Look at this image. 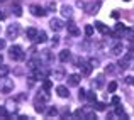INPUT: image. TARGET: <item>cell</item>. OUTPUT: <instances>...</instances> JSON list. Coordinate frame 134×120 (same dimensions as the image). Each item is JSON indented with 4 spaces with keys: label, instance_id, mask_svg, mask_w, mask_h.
<instances>
[{
    "label": "cell",
    "instance_id": "6da1fadb",
    "mask_svg": "<svg viewBox=\"0 0 134 120\" xmlns=\"http://www.w3.org/2000/svg\"><path fill=\"white\" fill-rule=\"evenodd\" d=\"M0 91L3 95H9L10 91H14V81L9 80L7 76H0Z\"/></svg>",
    "mask_w": 134,
    "mask_h": 120
},
{
    "label": "cell",
    "instance_id": "7a4b0ae2",
    "mask_svg": "<svg viewBox=\"0 0 134 120\" xmlns=\"http://www.w3.org/2000/svg\"><path fill=\"white\" fill-rule=\"evenodd\" d=\"M9 56L12 59H15V61H22L26 54H24V51H22L20 46H12V47L9 49Z\"/></svg>",
    "mask_w": 134,
    "mask_h": 120
},
{
    "label": "cell",
    "instance_id": "3957f363",
    "mask_svg": "<svg viewBox=\"0 0 134 120\" xmlns=\"http://www.w3.org/2000/svg\"><path fill=\"white\" fill-rule=\"evenodd\" d=\"M19 32H20L19 24H10V26L7 27V37H9V39H15V37L19 36Z\"/></svg>",
    "mask_w": 134,
    "mask_h": 120
},
{
    "label": "cell",
    "instance_id": "277c9868",
    "mask_svg": "<svg viewBox=\"0 0 134 120\" xmlns=\"http://www.w3.org/2000/svg\"><path fill=\"white\" fill-rule=\"evenodd\" d=\"M31 14H32L34 17H44L46 14H48V10L43 9V7H39V5H31Z\"/></svg>",
    "mask_w": 134,
    "mask_h": 120
},
{
    "label": "cell",
    "instance_id": "5b68a950",
    "mask_svg": "<svg viewBox=\"0 0 134 120\" xmlns=\"http://www.w3.org/2000/svg\"><path fill=\"white\" fill-rule=\"evenodd\" d=\"M100 7H102V2H100V0H97V2H92V3H88V5H85V9H87V12H88V14H97Z\"/></svg>",
    "mask_w": 134,
    "mask_h": 120
},
{
    "label": "cell",
    "instance_id": "8992f818",
    "mask_svg": "<svg viewBox=\"0 0 134 120\" xmlns=\"http://www.w3.org/2000/svg\"><path fill=\"white\" fill-rule=\"evenodd\" d=\"M66 29H68V32L71 34L73 37H78V36H80V29L76 27V24H75V22H71V20L68 22V26H66Z\"/></svg>",
    "mask_w": 134,
    "mask_h": 120
},
{
    "label": "cell",
    "instance_id": "52a82bcc",
    "mask_svg": "<svg viewBox=\"0 0 134 120\" xmlns=\"http://www.w3.org/2000/svg\"><path fill=\"white\" fill-rule=\"evenodd\" d=\"M49 27H51L54 32H58V31H61L65 26H63V22H61L59 19H51V22H49Z\"/></svg>",
    "mask_w": 134,
    "mask_h": 120
},
{
    "label": "cell",
    "instance_id": "ba28073f",
    "mask_svg": "<svg viewBox=\"0 0 134 120\" xmlns=\"http://www.w3.org/2000/svg\"><path fill=\"white\" fill-rule=\"evenodd\" d=\"M36 100L37 101H44V103H46V101H49V90H44V88H43V90L37 93Z\"/></svg>",
    "mask_w": 134,
    "mask_h": 120
},
{
    "label": "cell",
    "instance_id": "9c48e42d",
    "mask_svg": "<svg viewBox=\"0 0 134 120\" xmlns=\"http://www.w3.org/2000/svg\"><path fill=\"white\" fill-rule=\"evenodd\" d=\"M122 51H124V46H122V42H117V44H114V46L110 47V52H112L114 56H121Z\"/></svg>",
    "mask_w": 134,
    "mask_h": 120
},
{
    "label": "cell",
    "instance_id": "30bf717a",
    "mask_svg": "<svg viewBox=\"0 0 134 120\" xmlns=\"http://www.w3.org/2000/svg\"><path fill=\"white\" fill-rule=\"evenodd\" d=\"M80 80H82V76H80V75H70L68 76V85H70V86H78Z\"/></svg>",
    "mask_w": 134,
    "mask_h": 120
},
{
    "label": "cell",
    "instance_id": "8fae6325",
    "mask_svg": "<svg viewBox=\"0 0 134 120\" xmlns=\"http://www.w3.org/2000/svg\"><path fill=\"white\" fill-rule=\"evenodd\" d=\"M56 95L61 97V98H68L70 97V91H68V88H66V86H58V88H56Z\"/></svg>",
    "mask_w": 134,
    "mask_h": 120
},
{
    "label": "cell",
    "instance_id": "7c38bea8",
    "mask_svg": "<svg viewBox=\"0 0 134 120\" xmlns=\"http://www.w3.org/2000/svg\"><path fill=\"white\" fill-rule=\"evenodd\" d=\"M53 78L54 80H58V81H61V80H65L66 78V73H65V69H54V73H53Z\"/></svg>",
    "mask_w": 134,
    "mask_h": 120
},
{
    "label": "cell",
    "instance_id": "4fadbf2b",
    "mask_svg": "<svg viewBox=\"0 0 134 120\" xmlns=\"http://www.w3.org/2000/svg\"><path fill=\"white\" fill-rule=\"evenodd\" d=\"M95 29H97L100 34H109V27L105 26L104 22H100V20H98V22H95Z\"/></svg>",
    "mask_w": 134,
    "mask_h": 120
},
{
    "label": "cell",
    "instance_id": "5bb4252c",
    "mask_svg": "<svg viewBox=\"0 0 134 120\" xmlns=\"http://www.w3.org/2000/svg\"><path fill=\"white\" fill-rule=\"evenodd\" d=\"M34 110H36L37 113H44V112H46V105H44V101H37V100H36Z\"/></svg>",
    "mask_w": 134,
    "mask_h": 120
},
{
    "label": "cell",
    "instance_id": "9a60e30c",
    "mask_svg": "<svg viewBox=\"0 0 134 120\" xmlns=\"http://www.w3.org/2000/svg\"><path fill=\"white\" fill-rule=\"evenodd\" d=\"M71 14H73V9L70 5H63L61 7V15L63 17H71Z\"/></svg>",
    "mask_w": 134,
    "mask_h": 120
},
{
    "label": "cell",
    "instance_id": "2e32d148",
    "mask_svg": "<svg viewBox=\"0 0 134 120\" xmlns=\"http://www.w3.org/2000/svg\"><path fill=\"white\" fill-rule=\"evenodd\" d=\"M70 58H71V52H70L68 49H65V51H61V52H59V61L66 63V61H68Z\"/></svg>",
    "mask_w": 134,
    "mask_h": 120
},
{
    "label": "cell",
    "instance_id": "e0dca14e",
    "mask_svg": "<svg viewBox=\"0 0 134 120\" xmlns=\"http://www.w3.org/2000/svg\"><path fill=\"white\" fill-rule=\"evenodd\" d=\"M41 63H43V59H37V58H36V59H31V61L27 63V66H29L31 69H37Z\"/></svg>",
    "mask_w": 134,
    "mask_h": 120
},
{
    "label": "cell",
    "instance_id": "ac0fdd59",
    "mask_svg": "<svg viewBox=\"0 0 134 120\" xmlns=\"http://www.w3.org/2000/svg\"><path fill=\"white\" fill-rule=\"evenodd\" d=\"M36 36H37V31L34 29V27H29V29L26 31V37L27 39H36Z\"/></svg>",
    "mask_w": 134,
    "mask_h": 120
},
{
    "label": "cell",
    "instance_id": "d6986e66",
    "mask_svg": "<svg viewBox=\"0 0 134 120\" xmlns=\"http://www.w3.org/2000/svg\"><path fill=\"white\" fill-rule=\"evenodd\" d=\"M92 85H93V88H100L102 85H104V76H97V80H93L92 81Z\"/></svg>",
    "mask_w": 134,
    "mask_h": 120
},
{
    "label": "cell",
    "instance_id": "ffe728a7",
    "mask_svg": "<svg viewBox=\"0 0 134 120\" xmlns=\"http://www.w3.org/2000/svg\"><path fill=\"white\" fill-rule=\"evenodd\" d=\"M36 41H37V42H46V41H48V36H46V32H44V31L37 32V36H36Z\"/></svg>",
    "mask_w": 134,
    "mask_h": 120
},
{
    "label": "cell",
    "instance_id": "44dd1931",
    "mask_svg": "<svg viewBox=\"0 0 134 120\" xmlns=\"http://www.w3.org/2000/svg\"><path fill=\"white\" fill-rule=\"evenodd\" d=\"M83 118H87V120H93V118H97V117H95V112L83 110Z\"/></svg>",
    "mask_w": 134,
    "mask_h": 120
},
{
    "label": "cell",
    "instance_id": "7402d4cb",
    "mask_svg": "<svg viewBox=\"0 0 134 120\" xmlns=\"http://www.w3.org/2000/svg\"><path fill=\"white\" fill-rule=\"evenodd\" d=\"M87 100H88V101H92V103H93V101L95 100H97V93H95V91H87Z\"/></svg>",
    "mask_w": 134,
    "mask_h": 120
},
{
    "label": "cell",
    "instance_id": "603a6c76",
    "mask_svg": "<svg viewBox=\"0 0 134 120\" xmlns=\"http://www.w3.org/2000/svg\"><path fill=\"white\" fill-rule=\"evenodd\" d=\"M7 75H9V66L0 63V76H7Z\"/></svg>",
    "mask_w": 134,
    "mask_h": 120
},
{
    "label": "cell",
    "instance_id": "cb8c5ba5",
    "mask_svg": "<svg viewBox=\"0 0 134 120\" xmlns=\"http://www.w3.org/2000/svg\"><path fill=\"white\" fill-rule=\"evenodd\" d=\"M93 108L98 110V112H102V110H105V103H104V101H97V103L93 101Z\"/></svg>",
    "mask_w": 134,
    "mask_h": 120
},
{
    "label": "cell",
    "instance_id": "d4e9b609",
    "mask_svg": "<svg viewBox=\"0 0 134 120\" xmlns=\"http://www.w3.org/2000/svg\"><path fill=\"white\" fill-rule=\"evenodd\" d=\"M124 59H126V61H132V59H134V49H129V51L126 52Z\"/></svg>",
    "mask_w": 134,
    "mask_h": 120
},
{
    "label": "cell",
    "instance_id": "484cf974",
    "mask_svg": "<svg viewBox=\"0 0 134 120\" xmlns=\"http://www.w3.org/2000/svg\"><path fill=\"white\" fill-rule=\"evenodd\" d=\"M117 64H119V68H121V69H127V68H129V61H126L124 58H122L121 61L117 63Z\"/></svg>",
    "mask_w": 134,
    "mask_h": 120
},
{
    "label": "cell",
    "instance_id": "4316f807",
    "mask_svg": "<svg viewBox=\"0 0 134 120\" xmlns=\"http://www.w3.org/2000/svg\"><path fill=\"white\" fill-rule=\"evenodd\" d=\"M12 12H14V14H15V15H17V17H20V15H22V9H20V7H19V5H15V7H12Z\"/></svg>",
    "mask_w": 134,
    "mask_h": 120
},
{
    "label": "cell",
    "instance_id": "83f0119b",
    "mask_svg": "<svg viewBox=\"0 0 134 120\" xmlns=\"http://www.w3.org/2000/svg\"><path fill=\"white\" fill-rule=\"evenodd\" d=\"M43 58L46 59V61H51V59H53V56H51V51H48V49H46V51H43Z\"/></svg>",
    "mask_w": 134,
    "mask_h": 120
},
{
    "label": "cell",
    "instance_id": "f1b7e54d",
    "mask_svg": "<svg viewBox=\"0 0 134 120\" xmlns=\"http://www.w3.org/2000/svg\"><path fill=\"white\" fill-rule=\"evenodd\" d=\"M107 88H109V91H110V93H112V91H115V90H117V83H115V81H110Z\"/></svg>",
    "mask_w": 134,
    "mask_h": 120
},
{
    "label": "cell",
    "instance_id": "f546056e",
    "mask_svg": "<svg viewBox=\"0 0 134 120\" xmlns=\"http://www.w3.org/2000/svg\"><path fill=\"white\" fill-rule=\"evenodd\" d=\"M54 115H58V110H56L54 107H51V108L48 110V117H54Z\"/></svg>",
    "mask_w": 134,
    "mask_h": 120
},
{
    "label": "cell",
    "instance_id": "4dcf8cb0",
    "mask_svg": "<svg viewBox=\"0 0 134 120\" xmlns=\"http://www.w3.org/2000/svg\"><path fill=\"white\" fill-rule=\"evenodd\" d=\"M51 86H53V85H51V81H49V80H44L43 81V88H44V90H51Z\"/></svg>",
    "mask_w": 134,
    "mask_h": 120
},
{
    "label": "cell",
    "instance_id": "1f68e13d",
    "mask_svg": "<svg viewBox=\"0 0 134 120\" xmlns=\"http://www.w3.org/2000/svg\"><path fill=\"white\" fill-rule=\"evenodd\" d=\"M85 34L90 37L92 34H93V26H87V27H85Z\"/></svg>",
    "mask_w": 134,
    "mask_h": 120
},
{
    "label": "cell",
    "instance_id": "d6a6232c",
    "mask_svg": "<svg viewBox=\"0 0 134 120\" xmlns=\"http://www.w3.org/2000/svg\"><path fill=\"white\" fill-rule=\"evenodd\" d=\"M51 10H56V2H49L48 3V12H51Z\"/></svg>",
    "mask_w": 134,
    "mask_h": 120
},
{
    "label": "cell",
    "instance_id": "836d02e7",
    "mask_svg": "<svg viewBox=\"0 0 134 120\" xmlns=\"http://www.w3.org/2000/svg\"><path fill=\"white\" fill-rule=\"evenodd\" d=\"M0 117H3V118H7L9 117V113H7V110L3 107H0Z\"/></svg>",
    "mask_w": 134,
    "mask_h": 120
},
{
    "label": "cell",
    "instance_id": "e575fe53",
    "mask_svg": "<svg viewBox=\"0 0 134 120\" xmlns=\"http://www.w3.org/2000/svg\"><path fill=\"white\" fill-rule=\"evenodd\" d=\"M114 64H107V66H105V73H114Z\"/></svg>",
    "mask_w": 134,
    "mask_h": 120
},
{
    "label": "cell",
    "instance_id": "d590c367",
    "mask_svg": "<svg viewBox=\"0 0 134 120\" xmlns=\"http://www.w3.org/2000/svg\"><path fill=\"white\" fill-rule=\"evenodd\" d=\"M75 117H76V118H80V117L83 118V110H82V108H78V110L75 112Z\"/></svg>",
    "mask_w": 134,
    "mask_h": 120
},
{
    "label": "cell",
    "instance_id": "8d00e7d4",
    "mask_svg": "<svg viewBox=\"0 0 134 120\" xmlns=\"http://www.w3.org/2000/svg\"><path fill=\"white\" fill-rule=\"evenodd\" d=\"M85 97H87V91H85V90H80V93H78V98L82 100V98H85Z\"/></svg>",
    "mask_w": 134,
    "mask_h": 120
},
{
    "label": "cell",
    "instance_id": "74e56055",
    "mask_svg": "<svg viewBox=\"0 0 134 120\" xmlns=\"http://www.w3.org/2000/svg\"><path fill=\"white\" fill-rule=\"evenodd\" d=\"M51 44H53V46H58V44H59V39H58V37L54 36V37L51 39Z\"/></svg>",
    "mask_w": 134,
    "mask_h": 120
},
{
    "label": "cell",
    "instance_id": "f35d334b",
    "mask_svg": "<svg viewBox=\"0 0 134 120\" xmlns=\"http://www.w3.org/2000/svg\"><path fill=\"white\" fill-rule=\"evenodd\" d=\"M124 29H126L124 24H117V26H115V31H117V32H119V31H124Z\"/></svg>",
    "mask_w": 134,
    "mask_h": 120
},
{
    "label": "cell",
    "instance_id": "ab89813d",
    "mask_svg": "<svg viewBox=\"0 0 134 120\" xmlns=\"http://www.w3.org/2000/svg\"><path fill=\"white\" fill-rule=\"evenodd\" d=\"M90 64L93 66V68H97L98 66V59H90Z\"/></svg>",
    "mask_w": 134,
    "mask_h": 120
},
{
    "label": "cell",
    "instance_id": "60d3db41",
    "mask_svg": "<svg viewBox=\"0 0 134 120\" xmlns=\"http://www.w3.org/2000/svg\"><path fill=\"white\" fill-rule=\"evenodd\" d=\"M5 17H7V14L3 12L2 9H0V20H5Z\"/></svg>",
    "mask_w": 134,
    "mask_h": 120
},
{
    "label": "cell",
    "instance_id": "b9f144b4",
    "mask_svg": "<svg viewBox=\"0 0 134 120\" xmlns=\"http://www.w3.org/2000/svg\"><path fill=\"white\" fill-rule=\"evenodd\" d=\"M119 101H121V100H119V97H114V98H112V103H114V105H117Z\"/></svg>",
    "mask_w": 134,
    "mask_h": 120
},
{
    "label": "cell",
    "instance_id": "7bdbcfd3",
    "mask_svg": "<svg viewBox=\"0 0 134 120\" xmlns=\"http://www.w3.org/2000/svg\"><path fill=\"white\" fill-rule=\"evenodd\" d=\"M3 47H5V41L0 39V49H3Z\"/></svg>",
    "mask_w": 134,
    "mask_h": 120
},
{
    "label": "cell",
    "instance_id": "ee69618b",
    "mask_svg": "<svg viewBox=\"0 0 134 120\" xmlns=\"http://www.w3.org/2000/svg\"><path fill=\"white\" fill-rule=\"evenodd\" d=\"M76 5H78V7H85V3H83L82 0H78V2H76Z\"/></svg>",
    "mask_w": 134,
    "mask_h": 120
},
{
    "label": "cell",
    "instance_id": "f6af8a7d",
    "mask_svg": "<svg viewBox=\"0 0 134 120\" xmlns=\"http://www.w3.org/2000/svg\"><path fill=\"white\" fill-rule=\"evenodd\" d=\"M129 49H134V37H131V47Z\"/></svg>",
    "mask_w": 134,
    "mask_h": 120
},
{
    "label": "cell",
    "instance_id": "bcb514c9",
    "mask_svg": "<svg viewBox=\"0 0 134 120\" xmlns=\"http://www.w3.org/2000/svg\"><path fill=\"white\" fill-rule=\"evenodd\" d=\"M127 81H129V83H131V85H134V78H132V80H131V78H129Z\"/></svg>",
    "mask_w": 134,
    "mask_h": 120
},
{
    "label": "cell",
    "instance_id": "7dc6e473",
    "mask_svg": "<svg viewBox=\"0 0 134 120\" xmlns=\"http://www.w3.org/2000/svg\"><path fill=\"white\" fill-rule=\"evenodd\" d=\"M2 61H3V56H2V54H0V63H2Z\"/></svg>",
    "mask_w": 134,
    "mask_h": 120
},
{
    "label": "cell",
    "instance_id": "c3c4849f",
    "mask_svg": "<svg viewBox=\"0 0 134 120\" xmlns=\"http://www.w3.org/2000/svg\"><path fill=\"white\" fill-rule=\"evenodd\" d=\"M3 2H5V0H0V3H3Z\"/></svg>",
    "mask_w": 134,
    "mask_h": 120
},
{
    "label": "cell",
    "instance_id": "681fc988",
    "mask_svg": "<svg viewBox=\"0 0 134 120\" xmlns=\"http://www.w3.org/2000/svg\"><path fill=\"white\" fill-rule=\"evenodd\" d=\"M124 2H129V0H124Z\"/></svg>",
    "mask_w": 134,
    "mask_h": 120
}]
</instances>
